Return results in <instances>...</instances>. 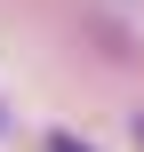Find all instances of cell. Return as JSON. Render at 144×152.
I'll return each mask as SVG.
<instances>
[{
    "mask_svg": "<svg viewBox=\"0 0 144 152\" xmlns=\"http://www.w3.org/2000/svg\"><path fill=\"white\" fill-rule=\"evenodd\" d=\"M48 152H96V144H80L72 128H48Z\"/></svg>",
    "mask_w": 144,
    "mask_h": 152,
    "instance_id": "1",
    "label": "cell"
},
{
    "mask_svg": "<svg viewBox=\"0 0 144 152\" xmlns=\"http://www.w3.org/2000/svg\"><path fill=\"white\" fill-rule=\"evenodd\" d=\"M128 136H136V152H144V112H136V120H128Z\"/></svg>",
    "mask_w": 144,
    "mask_h": 152,
    "instance_id": "2",
    "label": "cell"
}]
</instances>
